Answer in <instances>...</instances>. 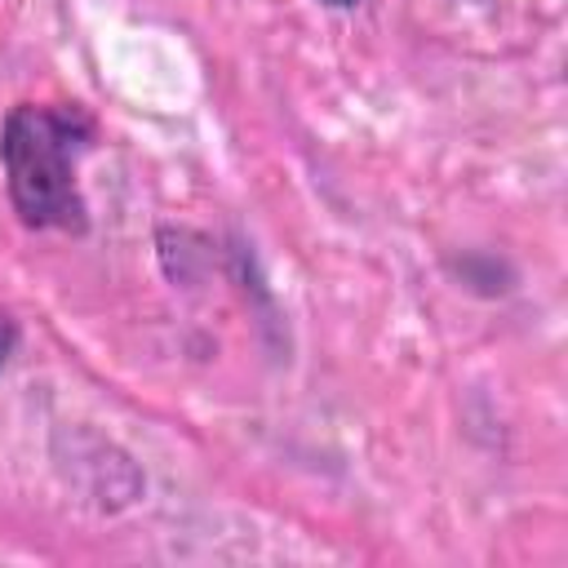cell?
I'll use <instances>...</instances> for the list:
<instances>
[{
	"instance_id": "1",
	"label": "cell",
	"mask_w": 568,
	"mask_h": 568,
	"mask_svg": "<svg viewBox=\"0 0 568 568\" xmlns=\"http://www.w3.org/2000/svg\"><path fill=\"white\" fill-rule=\"evenodd\" d=\"M89 146L80 111L22 102L0 133V160L18 217L36 231H84V200L75 186V155Z\"/></svg>"
},
{
	"instance_id": "2",
	"label": "cell",
	"mask_w": 568,
	"mask_h": 568,
	"mask_svg": "<svg viewBox=\"0 0 568 568\" xmlns=\"http://www.w3.org/2000/svg\"><path fill=\"white\" fill-rule=\"evenodd\" d=\"M13 342H18V333H13V320H9V315H0V364L9 359Z\"/></svg>"
},
{
	"instance_id": "3",
	"label": "cell",
	"mask_w": 568,
	"mask_h": 568,
	"mask_svg": "<svg viewBox=\"0 0 568 568\" xmlns=\"http://www.w3.org/2000/svg\"><path fill=\"white\" fill-rule=\"evenodd\" d=\"M324 4H337V9H346V4H355V0H324Z\"/></svg>"
}]
</instances>
